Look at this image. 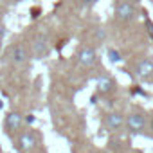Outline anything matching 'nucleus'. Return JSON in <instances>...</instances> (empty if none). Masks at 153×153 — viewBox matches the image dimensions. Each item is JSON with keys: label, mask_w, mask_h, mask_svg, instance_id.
Listing matches in <instances>:
<instances>
[{"label": "nucleus", "mask_w": 153, "mask_h": 153, "mask_svg": "<svg viewBox=\"0 0 153 153\" xmlns=\"http://www.w3.org/2000/svg\"><path fill=\"white\" fill-rule=\"evenodd\" d=\"M124 126L130 133L133 135H139V133H144L146 126H148V119L144 114H139V112H133L130 114L126 119H124Z\"/></svg>", "instance_id": "f257e3e1"}, {"label": "nucleus", "mask_w": 153, "mask_h": 153, "mask_svg": "<svg viewBox=\"0 0 153 153\" xmlns=\"http://www.w3.org/2000/svg\"><path fill=\"white\" fill-rule=\"evenodd\" d=\"M27 59H29V51L25 49L24 43H15V45H11V49H9V61H11L15 67L25 65Z\"/></svg>", "instance_id": "f03ea898"}, {"label": "nucleus", "mask_w": 153, "mask_h": 153, "mask_svg": "<svg viewBox=\"0 0 153 153\" xmlns=\"http://www.w3.org/2000/svg\"><path fill=\"white\" fill-rule=\"evenodd\" d=\"M133 15H135V4L128 2V0H121L117 4V7H115V20L117 22L126 24L133 18Z\"/></svg>", "instance_id": "7ed1b4c3"}, {"label": "nucleus", "mask_w": 153, "mask_h": 153, "mask_svg": "<svg viewBox=\"0 0 153 153\" xmlns=\"http://www.w3.org/2000/svg\"><path fill=\"white\" fill-rule=\"evenodd\" d=\"M38 140H36V135L34 131H24L18 139H16V149L20 153H31L34 148H36Z\"/></svg>", "instance_id": "20e7f679"}, {"label": "nucleus", "mask_w": 153, "mask_h": 153, "mask_svg": "<svg viewBox=\"0 0 153 153\" xmlns=\"http://www.w3.org/2000/svg\"><path fill=\"white\" fill-rule=\"evenodd\" d=\"M24 126V115L20 112H9L4 119V128L7 133H18Z\"/></svg>", "instance_id": "39448f33"}, {"label": "nucleus", "mask_w": 153, "mask_h": 153, "mask_svg": "<svg viewBox=\"0 0 153 153\" xmlns=\"http://www.w3.org/2000/svg\"><path fill=\"white\" fill-rule=\"evenodd\" d=\"M105 128L108 131H119L124 128V115L119 114V112H110L105 115Z\"/></svg>", "instance_id": "423d86ee"}, {"label": "nucleus", "mask_w": 153, "mask_h": 153, "mask_svg": "<svg viewBox=\"0 0 153 153\" xmlns=\"http://www.w3.org/2000/svg\"><path fill=\"white\" fill-rule=\"evenodd\" d=\"M78 61H79L83 67H92V65L97 61L96 49H94L92 45H83V47L78 51Z\"/></svg>", "instance_id": "0eeeda50"}, {"label": "nucleus", "mask_w": 153, "mask_h": 153, "mask_svg": "<svg viewBox=\"0 0 153 153\" xmlns=\"http://www.w3.org/2000/svg\"><path fill=\"white\" fill-rule=\"evenodd\" d=\"M135 76L139 79H149L153 76V59L151 58H142L135 65Z\"/></svg>", "instance_id": "6e6552de"}, {"label": "nucleus", "mask_w": 153, "mask_h": 153, "mask_svg": "<svg viewBox=\"0 0 153 153\" xmlns=\"http://www.w3.org/2000/svg\"><path fill=\"white\" fill-rule=\"evenodd\" d=\"M96 88H97V94L99 96H108L115 90V81L110 78V76H101V78H97L96 81Z\"/></svg>", "instance_id": "1a4fd4ad"}, {"label": "nucleus", "mask_w": 153, "mask_h": 153, "mask_svg": "<svg viewBox=\"0 0 153 153\" xmlns=\"http://www.w3.org/2000/svg\"><path fill=\"white\" fill-rule=\"evenodd\" d=\"M33 51H34V56H36V58H45V56H49V51H51L49 40H47L45 36H38V38L34 40Z\"/></svg>", "instance_id": "9d476101"}, {"label": "nucleus", "mask_w": 153, "mask_h": 153, "mask_svg": "<svg viewBox=\"0 0 153 153\" xmlns=\"http://www.w3.org/2000/svg\"><path fill=\"white\" fill-rule=\"evenodd\" d=\"M108 59H110L112 63H121V61H123V56H121L119 51H115V49H108Z\"/></svg>", "instance_id": "9b49d317"}, {"label": "nucleus", "mask_w": 153, "mask_h": 153, "mask_svg": "<svg viewBox=\"0 0 153 153\" xmlns=\"http://www.w3.org/2000/svg\"><path fill=\"white\" fill-rule=\"evenodd\" d=\"M31 13H33V15H31L33 18H38V13H40V7H34V9H33Z\"/></svg>", "instance_id": "f8f14e48"}, {"label": "nucleus", "mask_w": 153, "mask_h": 153, "mask_svg": "<svg viewBox=\"0 0 153 153\" xmlns=\"http://www.w3.org/2000/svg\"><path fill=\"white\" fill-rule=\"evenodd\" d=\"M81 2H83V4H87V6H92V4H96V2H97V0H81Z\"/></svg>", "instance_id": "ddd939ff"}, {"label": "nucleus", "mask_w": 153, "mask_h": 153, "mask_svg": "<svg viewBox=\"0 0 153 153\" xmlns=\"http://www.w3.org/2000/svg\"><path fill=\"white\" fill-rule=\"evenodd\" d=\"M2 108H4V101H2V99H0V110H2Z\"/></svg>", "instance_id": "4468645a"}, {"label": "nucleus", "mask_w": 153, "mask_h": 153, "mask_svg": "<svg viewBox=\"0 0 153 153\" xmlns=\"http://www.w3.org/2000/svg\"><path fill=\"white\" fill-rule=\"evenodd\" d=\"M101 153H114L112 149H105V151H101Z\"/></svg>", "instance_id": "2eb2a0df"}, {"label": "nucleus", "mask_w": 153, "mask_h": 153, "mask_svg": "<svg viewBox=\"0 0 153 153\" xmlns=\"http://www.w3.org/2000/svg\"><path fill=\"white\" fill-rule=\"evenodd\" d=\"M128 2H131V4H137V2H139V0H128Z\"/></svg>", "instance_id": "dca6fc26"}, {"label": "nucleus", "mask_w": 153, "mask_h": 153, "mask_svg": "<svg viewBox=\"0 0 153 153\" xmlns=\"http://www.w3.org/2000/svg\"><path fill=\"white\" fill-rule=\"evenodd\" d=\"M0 40H2V27H0Z\"/></svg>", "instance_id": "f3484780"}, {"label": "nucleus", "mask_w": 153, "mask_h": 153, "mask_svg": "<svg viewBox=\"0 0 153 153\" xmlns=\"http://www.w3.org/2000/svg\"><path fill=\"white\" fill-rule=\"evenodd\" d=\"M151 130H153V119H151Z\"/></svg>", "instance_id": "a211bd4d"}, {"label": "nucleus", "mask_w": 153, "mask_h": 153, "mask_svg": "<svg viewBox=\"0 0 153 153\" xmlns=\"http://www.w3.org/2000/svg\"><path fill=\"white\" fill-rule=\"evenodd\" d=\"M119 2H121V0H119Z\"/></svg>", "instance_id": "6ab92c4d"}]
</instances>
